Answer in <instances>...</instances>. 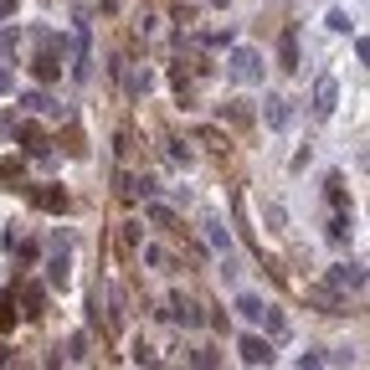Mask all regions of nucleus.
I'll use <instances>...</instances> for the list:
<instances>
[{
	"label": "nucleus",
	"instance_id": "obj_1",
	"mask_svg": "<svg viewBox=\"0 0 370 370\" xmlns=\"http://www.w3.org/2000/svg\"><path fill=\"white\" fill-rule=\"evenodd\" d=\"M36 206H47V211H62V206H67V195H57V191H42V195H36Z\"/></svg>",
	"mask_w": 370,
	"mask_h": 370
},
{
	"label": "nucleus",
	"instance_id": "obj_2",
	"mask_svg": "<svg viewBox=\"0 0 370 370\" xmlns=\"http://www.w3.org/2000/svg\"><path fill=\"white\" fill-rule=\"evenodd\" d=\"M10 324V298H0V329Z\"/></svg>",
	"mask_w": 370,
	"mask_h": 370
}]
</instances>
